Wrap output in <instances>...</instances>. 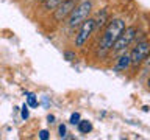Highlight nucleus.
Masks as SVG:
<instances>
[{
    "instance_id": "obj_1",
    "label": "nucleus",
    "mask_w": 150,
    "mask_h": 140,
    "mask_svg": "<svg viewBox=\"0 0 150 140\" xmlns=\"http://www.w3.org/2000/svg\"><path fill=\"white\" fill-rule=\"evenodd\" d=\"M125 20L120 17L116 19H110L108 23L105 25V30H103V34L100 37V42H98V51H100L102 56H105L106 53L111 51L112 44L116 42V39L120 36V33L125 30Z\"/></svg>"
},
{
    "instance_id": "obj_2",
    "label": "nucleus",
    "mask_w": 150,
    "mask_h": 140,
    "mask_svg": "<svg viewBox=\"0 0 150 140\" xmlns=\"http://www.w3.org/2000/svg\"><path fill=\"white\" fill-rule=\"evenodd\" d=\"M91 11H92V2L91 0H81V2H78L77 6H75L72 9V13L69 14V17L66 19V20H67V27L70 30L78 28L89 17Z\"/></svg>"
},
{
    "instance_id": "obj_3",
    "label": "nucleus",
    "mask_w": 150,
    "mask_h": 140,
    "mask_svg": "<svg viewBox=\"0 0 150 140\" xmlns=\"http://www.w3.org/2000/svg\"><path fill=\"white\" fill-rule=\"evenodd\" d=\"M136 36H138V28H136L134 25L125 27V30L120 33V36L117 37L116 42L112 44L111 53L119 55V53H122V51H127V48L131 45V42L136 39Z\"/></svg>"
},
{
    "instance_id": "obj_4",
    "label": "nucleus",
    "mask_w": 150,
    "mask_h": 140,
    "mask_svg": "<svg viewBox=\"0 0 150 140\" xmlns=\"http://www.w3.org/2000/svg\"><path fill=\"white\" fill-rule=\"evenodd\" d=\"M94 30H96V19L88 17L86 20L78 27V31H77V34H75V41H74L75 47H77V48H83V47L88 44L89 37L92 36Z\"/></svg>"
},
{
    "instance_id": "obj_5",
    "label": "nucleus",
    "mask_w": 150,
    "mask_h": 140,
    "mask_svg": "<svg viewBox=\"0 0 150 140\" xmlns=\"http://www.w3.org/2000/svg\"><path fill=\"white\" fill-rule=\"evenodd\" d=\"M150 51V41H139L130 51V62L131 69H138L141 64H144L145 58Z\"/></svg>"
},
{
    "instance_id": "obj_6",
    "label": "nucleus",
    "mask_w": 150,
    "mask_h": 140,
    "mask_svg": "<svg viewBox=\"0 0 150 140\" xmlns=\"http://www.w3.org/2000/svg\"><path fill=\"white\" fill-rule=\"evenodd\" d=\"M80 0H64L63 3L58 5V8L53 11V19L56 22H64L69 17V14L72 13V9L77 6Z\"/></svg>"
},
{
    "instance_id": "obj_7",
    "label": "nucleus",
    "mask_w": 150,
    "mask_h": 140,
    "mask_svg": "<svg viewBox=\"0 0 150 140\" xmlns=\"http://www.w3.org/2000/svg\"><path fill=\"white\" fill-rule=\"evenodd\" d=\"M130 53H127V51H122L119 53V58L116 59V64H114V70L116 72H125V70L130 69Z\"/></svg>"
},
{
    "instance_id": "obj_8",
    "label": "nucleus",
    "mask_w": 150,
    "mask_h": 140,
    "mask_svg": "<svg viewBox=\"0 0 150 140\" xmlns=\"http://www.w3.org/2000/svg\"><path fill=\"white\" fill-rule=\"evenodd\" d=\"M108 9H102V13L98 14V19H96V30H100L102 27H105L106 23H108Z\"/></svg>"
},
{
    "instance_id": "obj_9",
    "label": "nucleus",
    "mask_w": 150,
    "mask_h": 140,
    "mask_svg": "<svg viewBox=\"0 0 150 140\" xmlns=\"http://www.w3.org/2000/svg\"><path fill=\"white\" fill-rule=\"evenodd\" d=\"M64 0H45V2H42V9L44 11H52L53 13L56 8H58L59 3H63Z\"/></svg>"
},
{
    "instance_id": "obj_10",
    "label": "nucleus",
    "mask_w": 150,
    "mask_h": 140,
    "mask_svg": "<svg viewBox=\"0 0 150 140\" xmlns=\"http://www.w3.org/2000/svg\"><path fill=\"white\" fill-rule=\"evenodd\" d=\"M77 128H78L80 134H89L92 131V125H91V121H88V120H80L77 123Z\"/></svg>"
},
{
    "instance_id": "obj_11",
    "label": "nucleus",
    "mask_w": 150,
    "mask_h": 140,
    "mask_svg": "<svg viewBox=\"0 0 150 140\" xmlns=\"http://www.w3.org/2000/svg\"><path fill=\"white\" fill-rule=\"evenodd\" d=\"M27 104L30 106V107H38V98L35 93H30V92H27Z\"/></svg>"
},
{
    "instance_id": "obj_12",
    "label": "nucleus",
    "mask_w": 150,
    "mask_h": 140,
    "mask_svg": "<svg viewBox=\"0 0 150 140\" xmlns=\"http://www.w3.org/2000/svg\"><path fill=\"white\" fill-rule=\"evenodd\" d=\"M80 120H81V115H80L78 112H72V114H70V118H69V123L70 125H77Z\"/></svg>"
},
{
    "instance_id": "obj_13",
    "label": "nucleus",
    "mask_w": 150,
    "mask_h": 140,
    "mask_svg": "<svg viewBox=\"0 0 150 140\" xmlns=\"http://www.w3.org/2000/svg\"><path fill=\"white\" fill-rule=\"evenodd\" d=\"M21 115H22V118H23V120H27L28 117H30V111H28V104H23V106H22Z\"/></svg>"
},
{
    "instance_id": "obj_14",
    "label": "nucleus",
    "mask_w": 150,
    "mask_h": 140,
    "mask_svg": "<svg viewBox=\"0 0 150 140\" xmlns=\"http://www.w3.org/2000/svg\"><path fill=\"white\" fill-rule=\"evenodd\" d=\"M64 58L67 61H74L75 58H77V55H75L74 51H64Z\"/></svg>"
},
{
    "instance_id": "obj_15",
    "label": "nucleus",
    "mask_w": 150,
    "mask_h": 140,
    "mask_svg": "<svg viewBox=\"0 0 150 140\" xmlns=\"http://www.w3.org/2000/svg\"><path fill=\"white\" fill-rule=\"evenodd\" d=\"M49 137H50V134H49V131H47V129H42L39 132V139L41 140H47Z\"/></svg>"
},
{
    "instance_id": "obj_16",
    "label": "nucleus",
    "mask_w": 150,
    "mask_h": 140,
    "mask_svg": "<svg viewBox=\"0 0 150 140\" xmlns=\"http://www.w3.org/2000/svg\"><path fill=\"white\" fill-rule=\"evenodd\" d=\"M58 132H59V137H66V132H67V131H66V126L64 125H59L58 126Z\"/></svg>"
},
{
    "instance_id": "obj_17",
    "label": "nucleus",
    "mask_w": 150,
    "mask_h": 140,
    "mask_svg": "<svg viewBox=\"0 0 150 140\" xmlns=\"http://www.w3.org/2000/svg\"><path fill=\"white\" fill-rule=\"evenodd\" d=\"M144 62H145V65H147V67H150V51H149V56L145 58V61H144Z\"/></svg>"
},
{
    "instance_id": "obj_18",
    "label": "nucleus",
    "mask_w": 150,
    "mask_h": 140,
    "mask_svg": "<svg viewBox=\"0 0 150 140\" xmlns=\"http://www.w3.org/2000/svg\"><path fill=\"white\" fill-rule=\"evenodd\" d=\"M47 120H49V123H53V121H55V117H53V115H49V117H47Z\"/></svg>"
},
{
    "instance_id": "obj_19",
    "label": "nucleus",
    "mask_w": 150,
    "mask_h": 140,
    "mask_svg": "<svg viewBox=\"0 0 150 140\" xmlns=\"http://www.w3.org/2000/svg\"><path fill=\"white\" fill-rule=\"evenodd\" d=\"M145 86H147V89H149V90H150V76L147 78V81H145Z\"/></svg>"
},
{
    "instance_id": "obj_20",
    "label": "nucleus",
    "mask_w": 150,
    "mask_h": 140,
    "mask_svg": "<svg viewBox=\"0 0 150 140\" xmlns=\"http://www.w3.org/2000/svg\"><path fill=\"white\" fill-rule=\"evenodd\" d=\"M38 2H39V3H42V2H45V0H38Z\"/></svg>"
}]
</instances>
